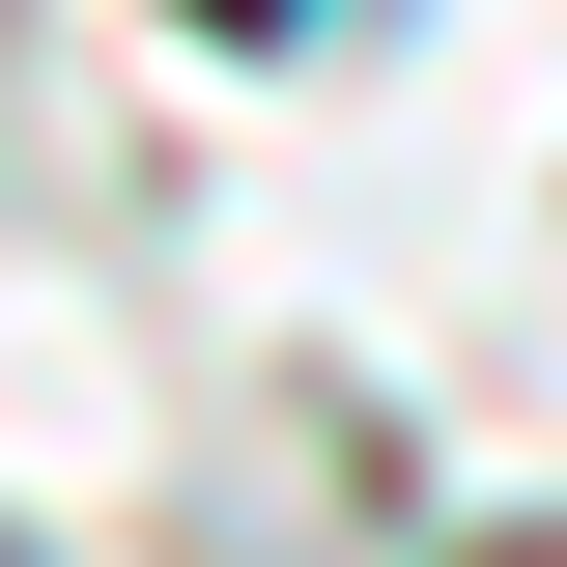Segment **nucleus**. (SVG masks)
<instances>
[{
	"label": "nucleus",
	"instance_id": "obj_1",
	"mask_svg": "<svg viewBox=\"0 0 567 567\" xmlns=\"http://www.w3.org/2000/svg\"><path fill=\"white\" fill-rule=\"evenodd\" d=\"M199 29H284V0H199Z\"/></svg>",
	"mask_w": 567,
	"mask_h": 567
}]
</instances>
